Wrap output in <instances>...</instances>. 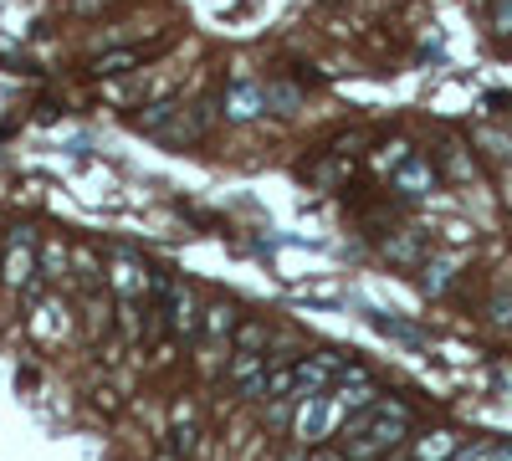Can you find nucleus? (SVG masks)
<instances>
[{
	"label": "nucleus",
	"instance_id": "nucleus-1",
	"mask_svg": "<svg viewBox=\"0 0 512 461\" xmlns=\"http://www.w3.org/2000/svg\"><path fill=\"white\" fill-rule=\"evenodd\" d=\"M338 436H344V456L349 461H374V456L395 451L410 436V410L400 400H369L359 415H349V426Z\"/></svg>",
	"mask_w": 512,
	"mask_h": 461
},
{
	"label": "nucleus",
	"instance_id": "nucleus-2",
	"mask_svg": "<svg viewBox=\"0 0 512 461\" xmlns=\"http://www.w3.org/2000/svg\"><path fill=\"white\" fill-rule=\"evenodd\" d=\"M154 292H159V318H164V328L175 333V339H195V333H200V303H195L190 282L159 277Z\"/></svg>",
	"mask_w": 512,
	"mask_h": 461
},
{
	"label": "nucleus",
	"instance_id": "nucleus-3",
	"mask_svg": "<svg viewBox=\"0 0 512 461\" xmlns=\"http://www.w3.org/2000/svg\"><path fill=\"white\" fill-rule=\"evenodd\" d=\"M282 359L277 354H231L226 359V369H221V380L241 395V400H267V385H272V369H277Z\"/></svg>",
	"mask_w": 512,
	"mask_h": 461
},
{
	"label": "nucleus",
	"instance_id": "nucleus-4",
	"mask_svg": "<svg viewBox=\"0 0 512 461\" xmlns=\"http://www.w3.org/2000/svg\"><path fill=\"white\" fill-rule=\"evenodd\" d=\"M36 251H41V236L36 231H11L6 246H0V282H6L11 292H26L36 282Z\"/></svg>",
	"mask_w": 512,
	"mask_h": 461
},
{
	"label": "nucleus",
	"instance_id": "nucleus-5",
	"mask_svg": "<svg viewBox=\"0 0 512 461\" xmlns=\"http://www.w3.org/2000/svg\"><path fill=\"white\" fill-rule=\"evenodd\" d=\"M154 272L139 262V257H128V251H113V262H108V287H113V298L123 303H144L149 292H154Z\"/></svg>",
	"mask_w": 512,
	"mask_h": 461
},
{
	"label": "nucleus",
	"instance_id": "nucleus-6",
	"mask_svg": "<svg viewBox=\"0 0 512 461\" xmlns=\"http://www.w3.org/2000/svg\"><path fill=\"white\" fill-rule=\"evenodd\" d=\"M262 108H267V93L256 88V82H231L226 98H221V113L231 123H256V118H262Z\"/></svg>",
	"mask_w": 512,
	"mask_h": 461
},
{
	"label": "nucleus",
	"instance_id": "nucleus-7",
	"mask_svg": "<svg viewBox=\"0 0 512 461\" xmlns=\"http://www.w3.org/2000/svg\"><path fill=\"white\" fill-rule=\"evenodd\" d=\"M236 308L231 303H210V308H200V339L210 344V349H231V333H236Z\"/></svg>",
	"mask_w": 512,
	"mask_h": 461
},
{
	"label": "nucleus",
	"instance_id": "nucleus-8",
	"mask_svg": "<svg viewBox=\"0 0 512 461\" xmlns=\"http://www.w3.org/2000/svg\"><path fill=\"white\" fill-rule=\"evenodd\" d=\"M390 175H395V190L410 195V200H420V195H431V190H436V170H431L425 159H415V154L400 164V170H390Z\"/></svg>",
	"mask_w": 512,
	"mask_h": 461
},
{
	"label": "nucleus",
	"instance_id": "nucleus-9",
	"mask_svg": "<svg viewBox=\"0 0 512 461\" xmlns=\"http://www.w3.org/2000/svg\"><path fill=\"white\" fill-rule=\"evenodd\" d=\"M272 339H277V328H272V323L246 318V323H236V333H231V354H267Z\"/></svg>",
	"mask_w": 512,
	"mask_h": 461
},
{
	"label": "nucleus",
	"instance_id": "nucleus-10",
	"mask_svg": "<svg viewBox=\"0 0 512 461\" xmlns=\"http://www.w3.org/2000/svg\"><path fill=\"white\" fill-rule=\"evenodd\" d=\"M36 277H47V282L67 277V246H62V241H41V251H36Z\"/></svg>",
	"mask_w": 512,
	"mask_h": 461
},
{
	"label": "nucleus",
	"instance_id": "nucleus-11",
	"mask_svg": "<svg viewBox=\"0 0 512 461\" xmlns=\"http://www.w3.org/2000/svg\"><path fill=\"white\" fill-rule=\"evenodd\" d=\"M451 282H456V262L451 257H431V262L420 267V287L425 292H446Z\"/></svg>",
	"mask_w": 512,
	"mask_h": 461
},
{
	"label": "nucleus",
	"instance_id": "nucleus-12",
	"mask_svg": "<svg viewBox=\"0 0 512 461\" xmlns=\"http://www.w3.org/2000/svg\"><path fill=\"white\" fill-rule=\"evenodd\" d=\"M456 451H461V441H456L451 431H431V436H425V441L415 446V456H420V461H451Z\"/></svg>",
	"mask_w": 512,
	"mask_h": 461
},
{
	"label": "nucleus",
	"instance_id": "nucleus-13",
	"mask_svg": "<svg viewBox=\"0 0 512 461\" xmlns=\"http://www.w3.org/2000/svg\"><path fill=\"white\" fill-rule=\"evenodd\" d=\"M195 436H200V426H190V405H175V431H169V451H175V456H190Z\"/></svg>",
	"mask_w": 512,
	"mask_h": 461
},
{
	"label": "nucleus",
	"instance_id": "nucleus-14",
	"mask_svg": "<svg viewBox=\"0 0 512 461\" xmlns=\"http://www.w3.org/2000/svg\"><path fill=\"white\" fill-rule=\"evenodd\" d=\"M487 31H492V41L512 47V0H492V11H487Z\"/></svg>",
	"mask_w": 512,
	"mask_h": 461
},
{
	"label": "nucleus",
	"instance_id": "nucleus-15",
	"mask_svg": "<svg viewBox=\"0 0 512 461\" xmlns=\"http://www.w3.org/2000/svg\"><path fill=\"white\" fill-rule=\"evenodd\" d=\"M451 461H497V446L492 441H472V446H461Z\"/></svg>",
	"mask_w": 512,
	"mask_h": 461
},
{
	"label": "nucleus",
	"instance_id": "nucleus-16",
	"mask_svg": "<svg viewBox=\"0 0 512 461\" xmlns=\"http://www.w3.org/2000/svg\"><path fill=\"white\" fill-rule=\"evenodd\" d=\"M410 159V144L400 139V144H384V154H379V170H400V164Z\"/></svg>",
	"mask_w": 512,
	"mask_h": 461
},
{
	"label": "nucleus",
	"instance_id": "nucleus-17",
	"mask_svg": "<svg viewBox=\"0 0 512 461\" xmlns=\"http://www.w3.org/2000/svg\"><path fill=\"white\" fill-rule=\"evenodd\" d=\"M384 251H390L395 262H420V241H410V236L405 241H384Z\"/></svg>",
	"mask_w": 512,
	"mask_h": 461
},
{
	"label": "nucleus",
	"instance_id": "nucleus-18",
	"mask_svg": "<svg viewBox=\"0 0 512 461\" xmlns=\"http://www.w3.org/2000/svg\"><path fill=\"white\" fill-rule=\"evenodd\" d=\"M492 323L512 328V292H497V298H492Z\"/></svg>",
	"mask_w": 512,
	"mask_h": 461
},
{
	"label": "nucleus",
	"instance_id": "nucleus-19",
	"mask_svg": "<svg viewBox=\"0 0 512 461\" xmlns=\"http://www.w3.org/2000/svg\"><path fill=\"white\" fill-rule=\"evenodd\" d=\"M446 170H451L456 180H472V159H466V154L451 144V154H446Z\"/></svg>",
	"mask_w": 512,
	"mask_h": 461
},
{
	"label": "nucleus",
	"instance_id": "nucleus-20",
	"mask_svg": "<svg viewBox=\"0 0 512 461\" xmlns=\"http://www.w3.org/2000/svg\"><path fill=\"white\" fill-rule=\"evenodd\" d=\"M128 62H134V52H108V57H98L93 67H98V72H128Z\"/></svg>",
	"mask_w": 512,
	"mask_h": 461
},
{
	"label": "nucleus",
	"instance_id": "nucleus-21",
	"mask_svg": "<svg viewBox=\"0 0 512 461\" xmlns=\"http://www.w3.org/2000/svg\"><path fill=\"white\" fill-rule=\"evenodd\" d=\"M308 461H349V456H344V451H328V446H313Z\"/></svg>",
	"mask_w": 512,
	"mask_h": 461
},
{
	"label": "nucleus",
	"instance_id": "nucleus-22",
	"mask_svg": "<svg viewBox=\"0 0 512 461\" xmlns=\"http://www.w3.org/2000/svg\"><path fill=\"white\" fill-rule=\"evenodd\" d=\"M98 6H103V0H72V11H82V16H93Z\"/></svg>",
	"mask_w": 512,
	"mask_h": 461
}]
</instances>
